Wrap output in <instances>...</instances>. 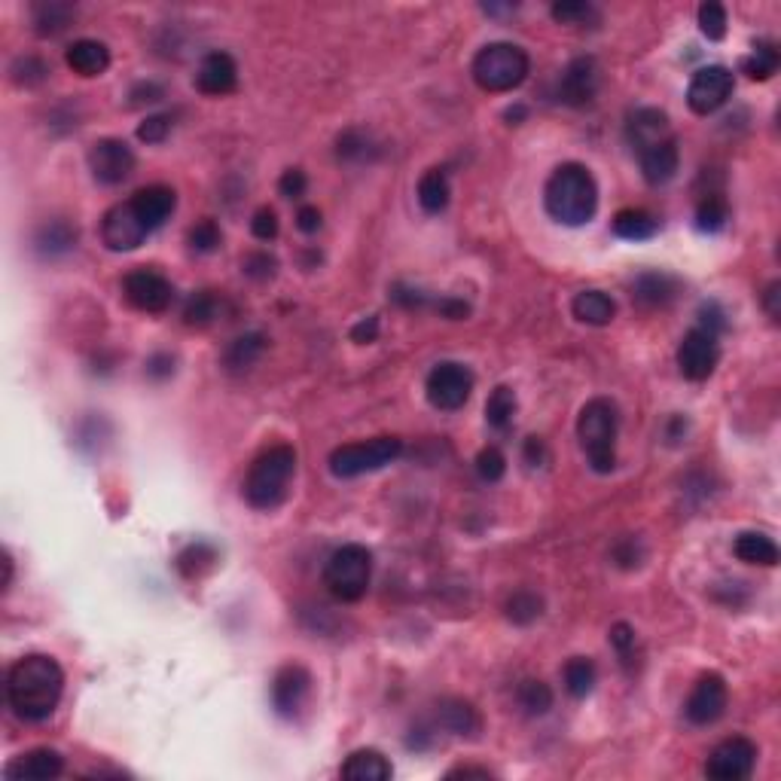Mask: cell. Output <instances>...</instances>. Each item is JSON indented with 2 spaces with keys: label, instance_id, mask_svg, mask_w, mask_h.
Here are the masks:
<instances>
[{
  "label": "cell",
  "instance_id": "obj_27",
  "mask_svg": "<svg viewBox=\"0 0 781 781\" xmlns=\"http://www.w3.org/2000/svg\"><path fill=\"white\" fill-rule=\"evenodd\" d=\"M65 62L74 74L80 77H101L107 68H110V49L101 43V40H92V37H83V40H74L65 52Z\"/></svg>",
  "mask_w": 781,
  "mask_h": 781
},
{
  "label": "cell",
  "instance_id": "obj_61",
  "mask_svg": "<svg viewBox=\"0 0 781 781\" xmlns=\"http://www.w3.org/2000/svg\"><path fill=\"white\" fill-rule=\"evenodd\" d=\"M162 98H165V92L156 83H141V86L132 89V104H156Z\"/></svg>",
  "mask_w": 781,
  "mask_h": 781
},
{
  "label": "cell",
  "instance_id": "obj_25",
  "mask_svg": "<svg viewBox=\"0 0 781 781\" xmlns=\"http://www.w3.org/2000/svg\"><path fill=\"white\" fill-rule=\"evenodd\" d=\"M437 727L452 733V736H476L479 730H483V717H479V711L473 708V702L467 699H443L437 702Z\"/></svg>",
  "mask_w": 781,
  "mask_h": 781
},
{
  "label": "cell",
  "instance_id": "obj_37",
  "mask_svg": "<svg viewBox=\"0 0 781 781\" xmlns=\"http://www.w3.org/2000/svg\"><path fill=\"white\" fill-rule=\"evenodd\" d=\"M516 406H519L516 403V391L507 388V385H498L489 394V400H486V422L495 431H507L513 425V418H516Z\"/></svg>",
  "mask_w": 781,
  "mask_h": 781
},
{
  "label": "cell",
  "instance_id": "obj_49",
  "mask_svg": "<svg viewBox=\"0 0 781 781\" xmlns=\"http://www.w3.org/2000/svg\"><path fill=\"white\" fill-rule=\"evenodd\" d=\"M611 559H614L620 568L632 571V568H638V565L644 562V544H641L638 537H620L617 544H614V550H611Z\"/></svg>",
  "mask_w": 781,
  "mask_h": 781
},
{
  "label": "cell",
  "instance_id": "obj_48",
  "mask_svg": "<svg viewBox=\"0 0 781 781\" xmlns=\"http://www.w3.org/2000/svg\"><path fill=\"white\" fill-rule=\"evenodd\" d=\"M171 129H174L171 113H153V116H147L144 123L138 126V138H141L144 144H162V141L171 135Z\"/></svg>",
  "mask_w": 781,
  "mask_h": 781
},
{
  "label": "cell",
  "instance_id": "obj_2",
  "mask_svg": "<svg viewBox=\"0 0 781 781\" xmlns=\"http://www.w3.org/2000/svg\"><path fill=\"white\" fill-rule=\"evenodd\" d=\"M547 214L565 226H583L598 211V184L586 165L562 162L544 187Z\"/></svg>",
  "mask_w": 781,
  "mask_h": 781
},
{
  "label": "cell",
  "instance_id": "obj_14",
  "mask_svg": "<svg viewBox=\"0 0 781 781\" xmlns=\"http://www.w3.org/2000/svg\"><path fill=\"white\" fill-rule=\"evenodd\" d=\"M727 705H730V687H727L724 675L708 672L693 684V690L684 702V714L693 727H711L724 717Z\"/></svg>",
  "mask_w": 781,
  "mask_h": 781
},
{
  "label": "cell",
  "instance_id": "obj_57",
  "mask_svg": "<svg viewBox=\"0 0 781 781\" xmlns=\"http://www.w3.org/2000/svg\"><path fill=\"white\" fill-rule=\"evenodd\" d=\"M147 376L150 379H171L174 376V357L171 354H165V351H159V354H153L150 360H147Z\"/></svg>",
  "mask_w": 781,
  "mask_h": 781
},
{
  "label": "cell",
  "instance_id": "obj_60",
  "mask_svg": "<svg viewBox=\"0 0 781 781\" xmlns=\"http://www.w3.org/2000/svg\"><path fill=\"white\" fill-rule=\"evenodd\" d=\"M376 336H379V318H376V315H373V318H364L360 324H354V327H351V339H354V342H360V345L376 342Z\"/></svg>",
  "mask_w": 781,
  "mask_h": 781
},
{
  "label": "cell",
  "instance_id": "obj_29",
  "mask_svg": "<svg viewBox=\"0 0 781 781\" xmlns=\"http://www.w3.org/2000/svg\"><path fill=\"white\" fill-rule=\"evenodd\" d=\"M77 16V7L68 0H43V4L31 7V25L40 37H58L62 31L71 28Z\"/></svg>",
  "mask_w": 781,
  "mask_h": 781
},
{
  "label": "cell",
  "instance_id": "obj_51",
  "mask_svg": "<svg viewBox=\"0 0 781 781\" xmlns=\"http://www.w3.org/2000/svg\"><path fill=\"white\" fill-rule=\"evenodd\" d=\"M278 229H281V226H278V214H275L269 205H263V208L254 211V217H251V232H254L257 242H275Z\"/></svg>",
  "mask_w": 781,
  "mask_h": 781
},
{
  "label": "cell",
  "instance_id": "obj_3",
  "mask_svg": "<svg viewBox=\"0 0 781 781\" xmlns=\"http://www.w3.org/2000/svg\"><path fill=\"white\" fill-rule=\"evenodd\" d=\"M620 409L608 397H592L577 415V440L595 473H614L617 467Z\"/></svg>",
  "mask_w": 781,
  "mask_h": 781
},
{
  "label": "cell",
  "instance_id": "obj_52",
  "mask_svg": "<svg viewBox=\"0 0 781 781\" xmlns=\"http://www.w3.org/2000/svg\"><path fill=\"white\" fill-rule=\"evenodd\" d=\"M306 190H309V177L303 168H287L278 180V193L284 199H299V196H306Z\"/></svg>",
  "mask_w": 781,
  "mask_h": 781
},
{
  "label": "cell",
  "instance_id": "obj_39",
  "mask_svg": "<svg viewBox=\"0 0 781 781\" xmlns=\"http://www.w3.org/2000/svg\"><path fill=\"white\" fill-rule=\"evenodd\" d=\"M730 223V202L720 196V193H711V196H705L702 202H699V208H696V229L699 232H708V235H714V232H720Z\"/></svg>",
  "mask_w": 781,
  "mask_h": 781
},
{
  "label": "cell",
  "instance_id": "obj_6",
  "mask_svg": "<svg viewBox=\"0 0 781 781\" xmlns=\"http://www.w3.org/2000/svg\"><path fill=\"white\" fill-rule=\"evenodd\" d=\"M373 577V556L360 544L339 547L324 565V586L336 602L354 605L367 595Z\"/></svg>",
  "mask_w": 781,
  "mask_h": 781
},
{
  "label": "cell",
  "instance_id": "obj_24",
  "mask_svg": "<svg viewBox=\"0 0 781 781\" xmlns=\"http://www.w3.org/2000/svg\"><path fill=\"white\" fill-rule=\"evenodd\" d=\"M681 293V281L666 272H641L632 281V296L647 309H666Z\"/></svg>",
  "mask_w": 781,
  "mask_h": 781
},
{
  "label": "cell",
  "instance_id": "obj_22",
  "mask_svg": "<svg viewBox=\"0 0 781 781\" xmlns=\"http://www.w3.org/2000/svg\"><path fill=\"white\" fill-rule=\"evenodd\" d=\"M638 165H641V174L650 187H663L669 184V180L678 174L681 168V150H678V138H669L663 144H653L647 150L638 153Z\"/></svg>",
  "mask_w": 781,
  "mask_h": 781
},
{
  "label": "cell",
  "instance_id": "obj_53",
  "mask_svg": "<svg viewBox=\"0 0 781 781\" xmlns=\"http://www.w3.org/2000/svg\"><path fill=\"white\" fill-rule=\"evenodd\" d=\"M391 299H394L397 306H403V309H425V306H434V299H431L425 290L409 287V284H394Z\"/></svg>",
  "mask_w": 781,
  "mask_h": 781
},
{
  "label": "cell",
  "instance_id": "obj_18",
  "mask_svg": "<svg viewBox=\"0 0 781 781\" xmlns=\"http://www.w3.org/2000/svg\"><path fill=\"white\" fill-rule=\"evenodd\" d=\"M626 138L632 144L635 153L653 147V144H663L669 138H675L672 123H669V113L659 110V107H635L626 116Z\"/></svg>",
  "mask_w": 781,
  "mask_h": 781
},
{
  "label": "cell",
  "instance_id": "obj_59",
  "mask_svg": "<svg viewBox=\"0 0 781 781\" xmlns=\"http://www.w3.org/2000/svg\"><path fill=\"white\" fill-rule=\"evenodd\" d=\"M763 309H766V315L778 324V318H781V281H769L766 284V290H763Z\"/></svg>",
  "mask_w": 781,
  "mask_h": 781
},
{
  "label": "cell",
  "instance_id": "obj_19",
  "mask_svg": "<svg viewBox=\"0 0 781 781\" xmlns=\"http://www.w3.org/2000/svg\"><path fill=\"white\" fill-rule=\"evenodd\" d=\"M65 772V757L58 754L55 748H34V751H25L19 757H13L7 766H4V778L7 781H49V778H58Z\"/></svg>",
  "mask_w": 781,
  "mask_h": 781
},
{
  "label": "cell",
  "instance_id": "obj_17",
  "mask_svg": "<svg viewBox=\"0 0 781 781\" xmlns=\"http://www.w3.org/2000/svg\"><path fill=\"white\" fill-rule=\"evenodd\" d=\"M598 86H602L598 62L592 55H580L565 68V74L559 80V98L571 107H589L598 95Z\"/></svg>",
  "mask_w": 781,
  "mask_h": 781
},
{
  "label": "cell",
  "instance_id": "obj_1",
  "mask_svg": "<svg viewBox=\"0 0 781 781\" xmlns=\"http://www.w3.org/2000/svg\"><path fill=\"white\" fill-rule=\"evenodd\" d=\"M65 696V672L46 653H28L7 672V702L25 724L49 720Z\"/></svg>",
  "mask_w": 781,
  "mask_h": 781
},
{
  "label": "cell",
  "instance_id": "obj_36",
  "mask_svg": "<svg viewBox=\"0 0 781 781\" xmlns=\"http://www.w3.org/2000/svg\"><path fill=\"white\" fill-rule=\"evenodd\" d=\"M778 65H781V52L775 43L769 40H760L751 55L742 58V71L751 77V80H772L778 74Z\"/></svg>",
  "mask_w": 781,
  "mask_h": 781
},
{
  "label": "cell",
  "instance_id": "obj_30",
  "mask_svg": "<svg viewBox=\"0 0 781 781\" xmlns=\"http://www.w3.org/2000/svg\"><path fill=\"white\" fill-rule=\"evenodd\" d=\"M733 553L745 565H760V568H775L778 565V547L775 540L763 531H742L733 540Z\"/></svg>",
  "mask_w": 781,
  "mask_h": 781
},
{
  "label": "cell",
  "instance_id": "obj_43",
  "mask_svg": "<svg viewBox=\"0 0 781 781\" xmlns=\"http://www.w3.org/2000/svg\"><path fill=\"white\" fill-rule=\"evenodd\" d=\"M373 150H376V147H373L370 135L360 132V129H348V132H342L339 141H336V156H339V162H367Z\"/></svg>",
  "mask_w": 781,
  "mask_h": 781
},
{
  "label": "cell",
  "instance_id": "obj_23",
  "mask_svg": "<svg viewBox=\"0 0 781 781\" xmlns=\"http://www.w3.org/2000/svg\"><path fill=\"white\" fill-rule=\"evenodd\" d=\"M129 202H132V208L138 211L141 223H144L150 232H156V229L165 226V220L174 214V208H177V193H174L171 187H165V184H150V187L138 190Z\"/></svg>",
  "mask_w": 781,
  "mask_h": 781
},
{
  "label": "cell",
  "instance_id": "obj_12",
  "mask_svg": "<svg viewBox=\"0 0 781 781\" xmlns=\"http://www.w3.org/2000/svg\"><path fill=\"white\" fill-rule=\"evenodd\" d=\"M89 171L101 187H119L135 171V153L123 138H101L89 147Z\"/></svg>",
  "mask_w": 781,
  "mask_h": 781
},
{
  "label": "cell",
  "instance_id": "obj_35",
  "mask_svg": "<svg viewBox=\"0 0 781 781\" xmlns=\"http://www.w3.org/2000/svg\"><path fill=\"white\" fill-rule=\"evenodd\" d=\"M223 315V296L214 290H199L187 299L184 306V321L190 327H208Z\"/></svg>",
  "mask_w": 781,
  "mask_h": 781
},
{
  "label": "cell",
  "instance_id": "obj_28",
  "mask_svg": "<svg viewBox=\"0 0 781 781\" xmlns=\"http://www.w3.org/2000/svg\"><path fill=\"white\" fill-rule=\"evenodd\" d=\"M571 312L580 324L608 327L617 318V303H614V296L605 293V290H580L571 303Z\"/></svg>",
  "mask_w": 781,
  "mask_h": 781
},
{
  "label": "cell",
  "instance_id": "obj_45",
  "mask_svg": "<svg viewBox=\"0 0 781 781\" xmlns=\"http://www.w3.org/2000/svg\"><path fill=\"white\" fill-rule=\"evenodd\" d=\"M220 242H223V232H220L217 220H211V217L199 220V223L190 229V248H193L196 254H214V251L220 248Z\"/></svg>",
  "mask_w": 781,
  "mask_h": 781
},
{
  "label": "cell",
  "instance_id": "obj_46",
  "mask_svg": "<svg viewBox=\"0 0 781 781\" xmlns=\"http://www.w3.org/2000/svg\"><path fill=\"white\" fill-rule=\"evenodd\" d=\"M553 19L559 25H586V22H598V13L592 4H583V0H562V4H553Z\"/></svg>",
  "mask_w": 781,
  "mask_h": 781
},
{
  "label": "cell",
  "instance_id": "obj_34",
  "mask_svg": "<svg viewBox=\"0 0 781 781\" xmlns=\"http://www.w3.org/2000/svg\"><path fill=\"white\" fill-rule=\"evenodd\" d=\"M562 678H565V690L574 699H586L595 690V684H598V669H595V663L589 656H574V659H568V663H565Z\"/></svg>",
  "mask_w": 781,
  "mask_h": 781
},
{
  "label": "cell",
  "instance_id": "obj_33",
  "mask_svg": "<svg viewBox=\"0 0 781 781\" xmlns=\"http://www.w3.org/2000/svg\"><path fill=\"white\" fill-rule=\"evenodd\" d=\"M614 232L626 238V242H647V238L659 232V220L644 208H623L614 217Z\"/></svg>",
  "mask_w": 781,
  "mask_h": 781
},
{
  "label": "cell",
  "instance_id": "obj_40",
  "mask_svg": "<svg viewBox=\"0 0 781 781\" xmlns=\"http://www.w3.org/2000/svg\"><path fill=\"white\" fill-rule=\"evenodd\" d=\"M214 562H217V550L211 544H202V540H199V544H190L184 553L177 556V571L184 574L187 580H196L205 571H211Z\"/></svg>",
  "mask_w": 781,
  "mask_h": 781
},
{
  "label": "cell",
  "instance_id": "obj_7",
  "mask_svg": "<svg viewBox=\"0 0 781 781\" xmlns=\"http://www.w3.org/2000/svg\"><path fill=\"white\" fill-rule=\"evenodd\" d=\"M403 452V443L397 437H376V440H360L345 443L330 452V473L336 479H354L364 473H376L388 464H394Z\"/></svg>",
  "mask_w": 781,
  "mask_h": 781
},
{
  "label": "cell",
  "instance_id": "obj_15",
  "mask_svg": "<svg viewBox=\"0 0 781 781\" xmlns=\"http://www.w3.org/2000/svg\"><path fill=\"white\" fill-rule=\"evenodd\" d=\"M147 235H150V229L141 223L132 202H119L101 217V242L107 251H116V254L135 251L147 242Z\"/></svg>",
  "mask_w": 781,
  "mask_h": 781
},
{
  "label": "cell",
  "instance_id": "obj_56",
  "mask_svg": "<svg viewBox=\"0 0 781 781\" xmlns=\"http://www.w3.org/2000/svg\"><path fill=\"white\" fill-rule=\"evenodd\" d=\"M321 226H324V217H321V211H318L315 205H303V208L296 211V229H299V232L315 235Z\"/></svg>",
  "mask_w": 781,
  "mask_h": 781
},
{
  "label": "cell",
  "instance_id": "obj_47",
  "mask_svg": "<svg viewBox=\"0 0 781 781\" xmlns=\"http://www.w3.org/2000/svg\"><path fill=\"white\" fill-rule=\"evenodd\" d=\"M476 473H479V479H483V483H501L504 473H507V458H504V452L495 449V446L483 449V452L476 455Z\"/></svg>",
  "mask_w": 781,
  "mask_h": 781
},
{
  "label": "cell",
  "instance_id": "obj_50",
  "mask_svg": "<svg viewBox=\"0 0 781 781\" xmlns=\"http://www.w3.org/2000/svg\"><path fill=\"white\" fill-rule=\"evenodd\" d=\"M242 272L254 281H269L278 272V260L269 251H254L242 260Z\"/></svg>",
  "mask_w": 781,
  "mask_h": 781
},
{
  "label": "cell",
  "instance_id": "obj_26",
  "mask_svg": "<svg viewBox=\"0 0 781 781\" xmlns=\"http://www.w3.org/2000/svg\"><path fill=\"white\" fill-rule=\"evenodd\" d=\"M339 775L348 781H388L394 775V766L376 748H357L345 757Z\"/></svg>",
  "mask_w": 781,
  "mask_h": 781
},
{
  "label": "cell",
  "instance_id": "obj_41",
  "mask_svg": "<svg viewBox=\"0 0 781 781\" xmlns=\"http://www.w3.org/2000/svg\"><path fill=\"white\" fill-rule=\"evenodd\" d=\"M516 699H519V705L525 708V714H531V717H540V714H547V711L553 708V690H550V684L537 681V678L522 681L519 690H516Z\"/></svg>",
  "mask_w": 781,
  "mask_h": 781
},
{
  "label": "cell",
  "instance_id": "obj_42",
  "mask_svg": "<svg viewBox=\"0 0 781 781\" xmlns=\"http://www.w3.org/2000/svg\"><path fill=\"white\" fill-rule=\"evenodd\" d=\"M49 74H52V68H49L46 58H40V55H19L16 62L10 65V77H13V83H16V86H25V89L46 83Z\"/></svg>",
  "mask_w": 781,
  "mask_h": 781
},
{
  "label": "cell",
  "instance_id": "obj_38",
  "mask_svg": "<svg viewBox=\"0 0 781 781\" xmlns=\"http://www.w3.org/2000/svg\"><path fill=\"white\" fill-rule=\"evenodd\" d=\"M504 614L516 626H531L540 614H544V598H540L537 592H531V589H519V592H513L507 598Z\"/></svg>",
  "mask_w": 781,
  "mask_h": 781
},
{
  "label": "cell",
  "instance_id": "obj_10",
  "mask_svg": "<svg viewBox=\"0 0 781 781\" xmlns=\"http://www.w3.org/2000/svg\"><path fill=\"white\" fill-rule=\"evenodd\" d=\"M757 766V745L748 736H730L705 760V775L714 781H745Z\"/></svg>",
  "mask_w": 781,
  "mask_h": 781
},
{
  "label": "cell",
  "instance_id": "obj_63",
  "mask_svg": "<svg viewBox=\"0 0 781 781\" xmlns=\"http://www.w3.org/2000/svg\"><path fill=\"white\" fill-rule=\"evenodd\" d=\"M510 123H519V119H525V107L522 104H516V107H507V113H504Z\"/></svg>",
  "mask_w": 781,
  "mask_h": 781
},
{
  "label": "cell",
  "instance_id": "obj_4",
  "mask_svg": "<svg viewBox=\"0 0 781 781\" xmlns=\"http://www.w3.org/2000/svg\"><path fill=\"white\" fill-rule=\"evenodd\" d=\"M296 473V452L287 443L269 446L263 449L245 476L242 495L254 510H275L284 504L287 492H290V479Z\"/></svg>",
  "mask_w": 781,
  "mask_h": 781
},
{
  "label": "cell",
  "instance_id": "obj_31",
  "mask_svg": "<svg viewBox=\"0 0 781 781\" xmlns=\"http://www.w3.org/2000/svg\"><path fill=\"white\" fill-rule=\"evenodd\" d=\"M266 345H269V342H266L263 333H245V336L232 339L229 348L223 351V367H226L229 373H245V370H251L257 360L263 357Z\"/></svg>",
  "mask_w": 781,
  "mask_h": 781
},
{
  "label": "cell",
  "instance_id": "obj_54",
  "mask_svg": "<svg viewBox=\"0 0 781 781\" xmlns=\"http://www.w3.org/2000/svg\"><path fill=\"white\" fill-rule=\"evenodd\" d=\"M611 644H614V650L623 663H629V656L635 650V629L629 623H614L611 626Z\"/></svg>",
  "mask_w": 781,
  "mask_h": 781
},
{
  "label": "cell",
  "instance_id": "obj_16",
  "mask_svg": "<svg viewBox=\"0 0 781 781\" xmlns=\"http://www.w3.org/2000/svg\"><path fill=\"white\" fill-rule=\"evenodd\" d=\"M309 696H312V675H309L306 666L290 663V666H281L275 672V678H272V708L281 717L293 720L299 711L306 708Z\"/></svg>",
  "mask_w": 781,
  "mask_h": 781
},
{
  "label": "cell",
  "instance_id": "obj_32",
  "mask_svg": "<svg viewBox=\"0 0 781 781\" xmlns=\"http://www.w3.org/2000/svg\"><path fill=\"white\" fill-rule=\"evenodd\" d=\"M449 199H452L449 174L443 168H428L422 180H418V205L428 214H443L449 208Z\"/></svg>",
  "mask_w": 781,
  "mask_h": 781
},
{
  "label": "cell",
  "instance_id": "obj_13",
  "mask_svg": "<svg viewBox=\"0 0 781 781\" xmlns=\"http://www.w3.org/2000/svg\"><path fill=\"white\" fill-rule=\"evenodd\" d=\"M733 89H736V77H733L730 68L708 65V68H699L693 74V80L687 86V104H690L693 113L708 116L733 98Z\"/></svg>",
  "mask_w": 781,
  "mask_h": 781
},
{
  "label": "cell",
  "instance_id": "obj_55",
  "mask_svg": "<svg viewBox=\"0 0 781 781\" xmlns=\"http://www.w3.org/2000/svg\"><path fill=\"white\" fill-rule=\"evenodd\" d=\"M699 324L702 327H708V330H714L717 336L727 330V315H724V309H720L717 303H705L702 309H699Z\"/></svg>",
  "mask_w": 781,
  "mask_h": 781
},
{
  "label": "cell",
  "instance_id": "obj_5",
  "mask_svg": "<svg viewBox=\"0 0 781 781\" xmlns=\"http://www.w3.org/2000/svg\"><path fill=\"white\" fill-rule=\"evenodd\" d=\"M531 71V58L522 46L516 43H489L473 55V83L483 92H513L528 80Z\"/></svg>",
  "mask_w": 781,
  "mask_h": 781
},
{
  "label": "cell",
  "instance_id": "obj_11",
  "mask_svg": "<svg viewBox=\"0 0 781 781\" xmlns=\"http://www.w3.org/2000/svg\"><path fill=\"white\" fill-rule=\"evenodd\" d=\"M123 296L126 303L147 315H162L174 303V287L171 281L156 269H132L123 278Z\"/></svg>",
  "mask_w": 781,
  "mask_h": 781
},
{
  "label": "cell",
  "instance_id": "obj_44",
  "mask_svg": "<svg viewBox=\"0 0 781 781\" xmlns=\"http://www.w3.org/2000/svg\"><path fill=\"white\" fill-rule=\"evenodd\" d=\"M727 7L717 4V0H708V4L699 7V31L708 37V40H724L727 37Z\"/></svg>",
  "mask_w": 781,
  "mask_h": 781
},
{
  "label": "cell",
  "instance_id": "obj_58",
  "mask_svg": "<svg viewBox=\"0 0 781 781\" xmlns=\"http://www.w3.org/2000/svg\"><path fill=\"white\" fill-rule=\"evenodd\" d=\"M522 455H525V464H528V467H544V464L550 461L547 443L540 440V437H528V440H525V449H522Z\"/></svg>",
  "mask_w": 781,
  "mask_h": 781
},
{
  "label": "cell",
  "instance_id": "obj_8",
  "mask_svg": "<svg viewBox=\"0 0 781 781\" xmlns=\"http://www.w3.org/2000/svg\"><path fill=\"white\" fill-rule=\"evenodd\" d=\"M425 394H428L434 409H443V412L461 409L470 400V394H473V373H470V367L458 364V360H443V364H437L428 373Z\"/></svg>",
  "mask_w": 781,
  "mask_h": 781
},
{
  "label": "cell",
  "instance_id": "obj_20",
  "mask_svg": "<svg viewBox=\"0 0 781 781\" xmlns=\"http://www.w3.org/2000/svg\"><path fill=\"white\" fill-rule=\"evenodd\" d=\"M235 86H238V65H235V58H232L229 52H220V49L208 52V55L202 58L199 71H196V89H199L202 95L223 98V95L235 92Z\"/></svg>",
  "mask_w": 781,
  "mask_h": 781
},
{
  "label": "cell",
  "instance_id": "obj_62",
  "mask_svg": "<svg viewBox=\"0 0 781 781\" xmlns=\"http://www.w3.org/2000/svg\"><path fill=\"white\" fill-rule=\"evenodd\" d=\"M492 778V772L489 769H476V766H458V769H449L446 772V778Z\"/></svg>",
  "mask_w": 781,
  "mask_h": 781
},
{
  "label": "cell",
  "instance_id": "obj_21",
  "mask_svg": "<svg viewBox=\"0 0 781 781\" xmlns=\"http://www.w3.org/2000/svg\"><path fill=\"white\" fill-rule=\"evenodd\" d=\"M80 242V229L65 220V217H55L37 226L34 232V251L43 260H58V257H68Z\"/></svg>",
  "mask_w": 781,
  "mask_h": 781
},
{
  "label": "cell",
  "instance_id": "obj_9",
  "mask_svg": "<svg viewBox=\"0 0 781 781\" xmlns=\"http://www.w3.org/2000/svg\"><path fill=\"white\" fill-rule=\"evenodd\" d=\"M717 360H720V336L714 330L696 324L693 330L684 333L678 345V370L684 379L690 382L711 379V373L717 370Z\"/></svg>",
  "mask_w": 781,
  "mask_h": 781
}]
</instances>
